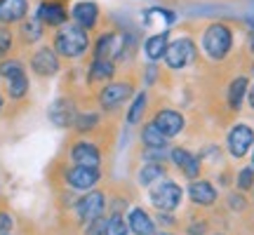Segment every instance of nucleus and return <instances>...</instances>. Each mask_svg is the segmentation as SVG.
<instances>
[{"instance_id":"aec40b11","label":"nucleus","mask_w":254,"mask_h":235,"mask_svg":"<svg viewBox=\"0 0 254 235\" xmlns=\"http://www.w3.org/2000/svg\"><path fill=\"white\" fill-rule=\"evenodd\" d=\"M247 92H250V80L245 75H238L231 80L228 85V92H226V104H228V111H240L243 109V101H245Z\"/></svg>"},{"instance_id":"c85d7f7f","label":"nucleus","mask_w":254,"mask_h":235,"mask_svg":"<svg viewBox=\"0 0 254 235\" xmlns=\"http://www.w3.org/2000/svg\"><path fill=\"white\" fill-rule=\"evenodd\" d=\"M129 226H127V219L123 214H109L106 217V233L104 235H127Z\"/></svg>"},{"instance_id":"72a5a7b5","label":"nucleus","mask_w":254,"mask_h":235,"mask_svg":"<svg viewBox=\"0 0 254 235\" xmlns=\"http://www.w3.org/2000/svg\"><path fill=\"white\" fill-rule=\"evenodd\" d=\"M209 231V221L207 219H190V224L186 226L189 235H207Z\"/></svg>"},{"instance_id":"4be33fe9","label":"nucleus","mask_w":254,"mask_h":235,"mask_svg":"<svg viewBox=\"0 0 254 235\" xmlns=\"http://www.w3.org/2000/svg\"><path fill=\"white\" fill-rule=\"evenodd\" d=\"M139 139H141V146H144V148H163L165 151L167 144H170V139H167L153 122H144L141 132H139Z\"/></svg>"},{"instance_id":"9d476101","label":"nucleus","mask_w":254,"mask_h":235,"mask_svg":"<svg viewBox=\"0 0 254 235\" xmlns=\"http://www.w3.org/2000/svg\"><path fill=\"white\" fill-rule=\"evenodd\" d=\"M129 97H132V85L129 82H109V85L101 87L97 99H99V106L104 111H116Z\"/></svg>"},{"instance_id":"bb28decb","label":"nucleus","mask_w":254,"mask_h":235,"mask_svg":"<svg viewBox=\"0 0 254 235\" xmlns=\"http://www.w3.org/2000/svg\"><path fill=\"white\" fill-rule=\"evenodd\" d=\"M167 33H158V36H151L148 40H146L144 45V52L146 57L151 59V61H158L160 57H165V52H167Z\"/></svg>"},{"instance_id":"6e6552de","label":"nucleus","mask_w":254,"mask_h":235,"mask_svg":"<svg viewBox=\"0 0 254 235\" xmlns=\"http://www.w3.org/2000/svg\"><path fill=\"white\" fill-rule=\"evenodd\" d=\"M170 160L172 165L179 170V172L186 176L189 181L193 179H200V172H202V163H200V158L195 153H190L189 148H184V146H174L172 151H170Z\"/></svg>"},{"instance_id":"20e7f679","label":"nucleus","mask_w":254,"mask_h":235,"mask_svg":"<svg viewBox=\"0 0 254 235\" xmlns=\"http://www.w3.org/2000/svg\"><path fill=\"white\" fill-rule=\"evenodd\" d=\"M109 207V202H106V193L104 190H90V193H82V198H78V202L73 205L75 209V217L80 221L82 226H87L92 221H97V219L104 217V212Z\"/></svg>"},{"instance_id":"2f4dec72","label":"nucleus","mask_w":254,"mask_h":235,"mask_svg":"<svg viewBox=\"0 0 254 235\" xmlns=\"http://www.w3.org/2000/svg\"><path fill=\"white\" fill-rule=\"evenodd\" d=\"M226 207L231 212H245L247 209V198L245 193H240V190H231L226 195Z\"/></svg>"},{"instance_id":"a19ab883","label":"nucleus","mask_w":254,"mask_h":235,"mask_svg":"<svg viewBox=\"0 0 254 235\" xmlns=\"http://www.w3.org/2000/svg\"><path fill=\"white\" fill-rule=\"evenodd\" d=\"M155 235H174V233H172V231H158Z\"/></svg>"},{"instance_id":"412c9836","label":"nucleus","mask_w":254,"mask_h":235,"mask_svg":"<svg viewBox=\"0 0 254 235\" xmlns=\"http://www.w3.org/2000/svg\"><path fill=\"white\" fill-rule=\"evenodd\" d=\"M66 7H64L62 2H57V0H50V2H43L40 9H38V19L47 24V26H62L64 21H66Z\"/></svg>"},{"instance_id":"4468645a","label":"nucleus","mask_w":254,"mask_h":235,"mask_svg":"<svg viewBox=\"0 0 254 235\" xmlns=\"http://www.w3.org/2000/svg\"><path fill=\"white\" fill-rule=\"evenodd\" d=\"M151 122H153V125L158 127L167 139H174V136H179L184 132V127H186V118H184L179 111H174V109H160L153 116Z\"/></svg>"},{"instance_id":"b1692460","label":"nucleus","mask_w":254,"mask_h":235,"mask_svg":"<svg viewBox=\"0 0 254 235\" xmlns=\"http://www.w3.org/2000/svg\"><path fill=\"white\" fill-rule=\"evenodd\" d=\"M99 122H101V116L97 111H78L75 122H73V129H75L78 134H87L92 129H97Z\"/></svg>"},{"instance_id":"6ab92c4d","label":"nucleus","mask_w":254,"mask_h":235,"mask_svg":"<svg viewBox=\"0 0 254 235\" xmlns=\"http://www.w3.org/2000/svg\"><path fill=\"white\" fill-rule=\"evenodd\" d=\"M167 176V167L165 163H144L136 172V183L141 188H151L158 181H163Z\"/></svg>"},{"instance_id":"f03ea898","label":"nucleus","mask_w":254,"mask_h":235,"mask_svg":"<svg viewBox=\"0 0 254 235\" xmlns=\"http://www.w3.org/2000/svg\"><path fill=\"white\" fill-rule=\"evenodd\" d=\"M233 47V31L226 24H209L202 33V50L209 59L221 61L226 59L228 52Z\"/></svg>"},{"instance_id":"e433bc0d","label":"nucleus","mask_w":254,"mask_h":235,"mask_svg":"<svg viewBox=\"0 0 254 235\" xmlns=\"http://www.w3.org/2000/svg\"><path fill=\"white\" fill-rule=\"evenodd\" d=\"M155 224H160L163 228H172V226H177V217H174L172 212H158L155 214Z\"/></svg>"},{"instance_id":"c756f323","label":"nucleus","mask_w":254,"mask_h":235,"mask_svg":"<svg viewBox=\"0 0 254 235\" xmlns=\"http://www.w3.org/2000/svg\"><path fill=\"white\" fill-rule=\"evenodd\" d=\"M233 183H236V190H240V193L254 190V170H252V165H250V167H240Z\"/></svg>"},{"instance_id":"f3484780","label":"nucleus","mask_w":254,"mask_h":235,"mask_svg":"<svg viewBox=\"0 0 254 235\" xmlns=\"http://www.w3.org/2000/svg\"><path fill=\"white\" fill-rule=\"evenodd\" d=\"M28 0H0V26L21 24L26 19Z\"/></svg>"},{"instance_id":"5701e85b","label":"nucleus","mask_w":254,"mask_h":235,"mask_svg":"<svg viewBox=\"0 0 254 235\" xmlns=\"http://www.w3.org/2000/svg\"><path fill=\"white\" fill-rule=\"evenodd\" d=\"M28 75L26 71L19 73V75H14V78H9V80H5V92H7V97L12 101H21L28 97Z\"/></svg>"},{"instance_id":"f257e3e1","label":"nucleus","mask_w":254,"mask_h":235,"mask_svg":"<svg viewBox=\"0 0 254 235\" xmlns=\"http://www.w3.org/2000/svg\"><path fill=\"white\" fill-rule=\"evenodd\" d=\"M87 45H90V36L78 24H66V26L59 28V33L55 36V52L62 57H68V59L82 57Z\"/></svg>"},{"instance_id":"0eeeda50","label":"nucleus","mask_w":254,"mask_h":235,"mask_svg":"<svg viewBox=\"0 0 254 235\" xmlns=\"http://www.w3.org/2000/svg\"><path fill=\"white\" fill-rule=\"evenodd\" d=\"M195 57V45L190 38H179L167 45V52H165V63L172 68V71H179L184 66H189Z\"/></svg>"},{"instance_id":"1a4fd4ad","label":"nucleus","mask_w":254,"mask_h":235,"mask_svg":"<svg viewBox=\"0 0 254 235\" xmlns=\"http://www.w3.org/2000/svg\"><path fill=\"white\" fill-rule=\"evenodd\" d=\"M75 116H78V109H75V101L71 97H59V99L52 101V106L47 111V118L50 122L59 129H68L75 122Z\"/></svg>"},{"instance_id":"cd10ccee","label":"nucleus","mask_w":254,"mask_h":235,"mask_svg":"<svg viewBox=\"0 0 254 235\" xmlns=\"http://www.w3.org/2000/svg\"><path fill=\"white\" fill-rule=\"evenodd\" d=\"M19 33H21L24 43H33V40H38V38L43 36V21L40 19H24Z\"/></svg>"},{"instance_id":"2eb2a0df","label":"nucleus","mask_w":254,"mask_h":235,"mask_svg":"<svg viewBox=\"0 0 254 235\" xmlns=\"http://www.w3.org/2000/svg\"><path fill=\"white\" fill-rule=\"evenodd\" d=\"M31 71L40 75V78H50V75H57L59 71V57L52 47H40L36 55L31 57Z\"/></svg>"},{"instance_id":"7ed1b4c3","label":"nucleus","mask_w":254,"mask_h":235,"mask_svg":"<svg viewBox=\"0 0 254 235\" xmlns=\"http://www.w3.org/2000/svg\"><path fill=\"white\" fill-rule=\"evenodd\" d=\"M148 200L158 212H172L174 214V209H179L184 200V188L174 179L165 176L163 181H158L155 186L148 188Z\"/></svg>"},{"instance_id":"49530a36","label":"nucleus","mask_w":254,"mask_h":235,"mask_svg":"<svg viewBox=\"0 0 254 235\" xmlns=\"http://www.w3.org/2000/svg\"><path fill=\"white\" fill-rule=\"evenodd\" d=\"M5 235H12V233H5Z\"/></svg>"},{"instance_id":"4c0bfd02","label":"nucleus","mask_w":254,"mask_h":235,"mask_svg":"<svg viewBox=\"0 0 254 235\" xmlns=\"http://www.w3.org/2000/svg\"><path fill=\"white\" fill-rule=\"evenodd\" d=\"M109 214H127V200L125 198H113L109 202Z\"/></svg>"},{"instance_id":"c03bdc74","label":"nucleus","mask_w":254,"mask_h":235,"mask_svg":"<svg viewBox=\"0 0 254 235\" xmlns=\"http://www.w3.org/2000/svg\"><path fill=\"white\" fill-rule=\"evenodd\" d=\"M252 205H254V190H252Z\"/></svg>"},{"instance_id":"37998d69","label":"nucleus","mask_w":254,"mask_h":235,"mask_svg":"<svg viewBox=\"0 0 254 235\" xmlns=\"http://www.w3.org/2000/svg\"><path fill=\"white\" fill-rule=\"evenodd\" d=\"M250 45H252V52H254V36H252V43H250Z\"/></svg>"},{"instance_id":"79ce46f5","label":"nucleus","mask_w":254,"mask_h":235,"mask_svg":"<svg viewBox=\"0 0 254 235\" xmlns=\"http://www.w3.org/2000/svg\"><path fill=\"white\" fill-rule=\"evenodd\" d=\"M252 170H254V148H252Z\"/></svg>"},{"instance_id":"a878e982","label":"nucleus","mask_w":254,"mask_h":235,"mask_svg":"<svg viewBox=\"0 0 254 235\" xmlns=\"http://www.w3.org/2000/svg\"><path fill=\"white\" fill-rule=\"evenodd\" d=\"M113 73H116V61H111V59H94L87 78H90V82L109 80V78H113Z\"/></svg>"},{"instance_id":"423d86ee","label":"nucleus","mask_w":254,"mask_h":235,"mask_svg":"<svg viewBox=\"0 0 254 235\" xmlns=\"http://www.w3.org/2000/svg\"><path fill=\"white\" fill-rule=\"evenodd\" d=\"M101 181V170H92V167H80V165H73L64 170V183L71 190L78 193H90L97 188V183Z\"/></svg>"},{"instance_id":"58836bf2","label":"nucleus","mask_w":254,"mask_h":235,"mask_svg":"<svg viewBox=\"0 0 254 235\" xmlns=\"http://www.w3.org/2000/svg\"><path fill=\"white\" fill-rule=\"evenodd\" d=\"M247 101H250V109L254 111V85H250V92H247Z\"/></svg>"},{"instance_id":"a211bd4d","label":"nucleus","mask_w":254,"mask_h":235,"mask_svg":"<svg viewBox=\"0 0 254 235\" xmlns=\"http://www.w3.org/2000/svg\"><path fill=\"white\" fill-rule=\"evenodd\" d=\"M71 17L78 26H82L87 31V28L97 26V21H99V7H97L94 2H90V0H82V2H75V5H73Z\"/></svg>"},{"instance_id":"ddd939ff","label":"nucleus","mask_w":254,"mask_h":235,"mask_svg":"<svg viewBox=\"0 0 254 235\" xmlns=\"http://www.w3.org/2000/svg\"><path fill=\"white\" fill-rule=\"evenodd\" d=\"M125 45H127L125 33H104L97 40L94 59H111V61H116V59H120L125 55Z\"/></svg>"},{"instance_id":"dca6fc26","label":"nucleus","mask_w":254,"mask_h":235,"mask_svg":"<svg viewBox=\"0 0 254 235\" xmlns=\"http://www.w3.org/2000/svg\"><path fill=\"white\" fill-rule=\"evenodd\" d=\"M127 226H129V233L134 235H155L158 228H155V219L146 212L144 207H132L127 212Z\"/></svg>"},{"instance_id":"473e14b6","label":"nucleus","mask_w":254,"mask_h":235,"mask_svg":"<svg viewBox=\"0 0 254 235\" xmlns=\"http://www.w3.org/2000/svg\"><path fill=\"white\" fill-rule=\"evenodd\" d=\"M12 43H14V36H12L9 26H0V61H2V59L9 55Z\"/></svg>"},{"instance_id":"393cba45","label":"nucleus","mask_w":254,"mask_h":235,"mask_svg":"<svg viewBox=\"0 0 254 235\" xmlns=\"http://www.w3.org/2000/svg\"><path fill=\"white\" fill-rule=\"evenodd\" d=\"M146 106H148V94H146V92H139L134 99H132L129 109H127V116H125L127 125H139L146 113Z\"/></svg>"},{"instance_id":"7c9ffc66","label":"nucleus","mask_w":254,"mask_h":235,"mask_svg":"<svg viewBox=\"0 0 254 235\" xmlns=\"http://www.w3.org/2000/svg\"><path fill=\"white\" fill-rule=\"evenodd\" d=\"M26 68H24V63L17 61V59H2L0 61V78L2 80H9V78H14V75H19V73H24Z\"/></svg>"},{"instance_id":"f8f14e48","label":"nucleus","mask_w":254,"mask_h":235,"mask_svg":"<svg viewBox=\"0 0 254 235\" xmlns=\"http://www.w3.org/2000/svg\"><path fill=\"white\" fill-rule=\"evenodd\" d=\"M71 155L73 165H80V167H92V170H101V151L97 144H92L87 139H80L71 146Z\"/></svg>"},{"instance_id":"a18cd8bd","label":"nucleus","mask_w":254,"mask_h":235,"mask_svg":"<svg viewBox=\"0 0 254 235\" xmlns=\"http://www.w3.org/2000/svg\"><path fill=\"white\" fill-rule=\"evenodd\" d=\"M214 235H226V233H214Z\"/></svg>"},{"instance_id":"39448f33","label":"nucleus","mask_w":254,"mask_h":235,"mask_svg":"<svg viewBox=\"0 0 254 235\" xmlns=\"http://www.w3.org/2000/svg\"><path fill=\"white\" fill-rule=\"evenodd\" d=\"M254 148V127L247 122H236L226 134V151L231 158L243 160Z\"/></svg>"},{"instance_id":"c9c22d12","label":"nucleus","mask_w":254,"mask_h":235,"mask_svg":"<svg viewBox=\"0 0 254 235\" xmlns=\"http://www.w3.org/2000/svg\"><path fill=\"white\" fill-rule=\"evenodd\" d=\"M14 231V217L9 212H0V235Z\"/></svg>"},{"instance_id":"9b49d317","label":"nucleus","mask_w":254,"mask_h":235,"mask_svg":"<svg viewBox=\"0 0 254 235\" xmlns=\"http://www.w3.org/2000/svg\"><path fill=\"white\" fill-rule=\"evenodd\" d=\"M189 200L195 205V207H214L219 200V190L217 186L209 179H193L189 183Z\"/></svg>"},{"instance_id":"ea45409f","label":"nucleus","mask_w":254,"mask_h":235,"mask_svg":"<svg viewBox=\"0 0 254 235\" xmlns=\"http://www.w3.org/2000/svg\"><path fill=\"white\" fill-rule=\"evenodd\" d=\"M2 109H5V97H2V92H0V113H2Z\"/></svg>"},{"instance_id":"f704fd0d","label":"nucleus","mask_w":254,"mask_h":235,"mask_svg":"<svg viewBox=\"0 0 254 235\" xmlns=\"http://www.w3.org/2000/svg\"><path fill=\"white\" fill-rule=\"evenodd\" d=\"M104 233H106V217H101L85 226V235H104Z\"/></svg>"}]
</instances>
